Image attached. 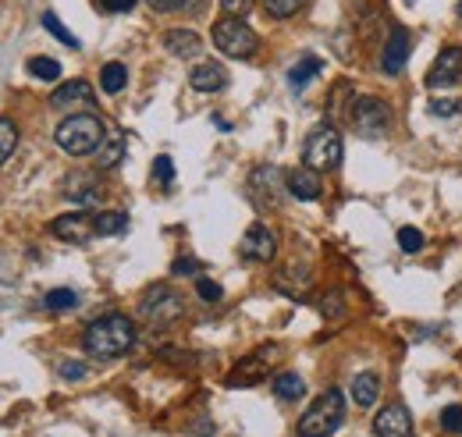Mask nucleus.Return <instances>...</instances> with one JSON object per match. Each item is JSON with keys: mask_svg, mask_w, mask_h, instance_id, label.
I'll return each instance as SVG.
<instances>
[{"mask_svg": "<svg viewBox=\"0 0 462 437\" xmlns=\"http://www.w3.org/2000/svg\"><path fill=\"white\" fill-rule=\"evenodd\" d=\"M82 345L97 359H117V356L132 352V345H135V324L125 313H107V317H100V321H93L86 328Z\"/></svg>", "mask_w": 462, "mask_h": 437, "instance_id": "f257e3e1", "label": "nucleus"}, {"mask_svg": "<svg viewBox=\"0 0 462 437\" xmlns=\"http://www.w3.org/2000/svg\"><path fill=\"white\" fill-rule=\"evenodd\" d=\"M58 146L68 157H89L104 146V121L93 114V110H79V114H68L54 132Z\"/></svg>", "mask_w": 462, "mask_h": 437, "instance_id": "f03ea898", "label": "nucleus"}, {"mask_svg": "<svg viewBox=\"0 0 462 437\" xmlns=\"http://www.w3.org/2000/svg\"><path fill=\"white\" fill-rule=\"evenodd\" d=\"M342 423H346V395H342L338 387H331V391H324V395L302 413L295 434L299 437H331Z\"/></svg>", "mask_w": 462, "mask_h": 437, "instance_id": "7ed1b4c3", "label": "nucleus"}, {"mask_svg": "<svg viewBox=\"0 0 462 437\" xmlns=\"http://www.w3.org/2000/svg\"><path fill=\"white\" fill-rule=\"evenodd\" d=\"M210 36H214V47L225 57H235V60H245V57H253L260 51V40H256V33L245 25V18L225 14L221 22H214Z\"/></svg>", "mask_w": 462, "mask_h": 437, "instance_id": "20e7f679", "label": "nucleus"}, {"mask_svg": "<svg viewBox=\"0 0 462 437\" xmlns=\"http://www.w3.org/2000/svg\"><path fill=\"white\" fill-rule=\"evenodd\" d=\"M302 164L313 171H331L342 164V132L335 125H320L302 143Z\"/></svg>", "mask_w": 462, "mask_h": 437, "instance_id": "39448f33", "label": "nucleus"}, {"mask_svg": "<svg viewBox=\"0 0 462 437\" xmlns=\"http://www.w3.org/2000/svg\"><path fill=\"white\" fill-rule=\"evenodd\" d=\"M139 317H143L150 328H171V324H178V321L185 317V299H181L174 288H168V284H157V288H150V292L143 295Z\"/></svg>", "mask_w": 462, "mask_h": 437, "instance_id": "423d86ee", "label": "nucleus"}, {"mask_svg": "<svg viewBox=\"0 0 462 437\" xmlns=\"http://www.w3.org/2000/svg\"><path fill=\"white\" fill-rule=\"evenodd\" d=\"M348 121H352V132H356V135H363V139H381V135H388V128H392V107H388L384 100H377V97H359V100H352V107H348Z\"/></svg>", "mask_w": 462, "mask_h": 437, "instance_id": "0eeeda50", "label": "nucleus"}, {"mask_svg": "<svg viewBox=\"0 0 462 437\" xmlns=\"http://www.w3.org/2000/svg\"><path fill=\"white\" fill-rule=\"evenodd\" d=\"M456 82H462V47H445L434 60V68L427 71V86L430 89H448Z\"/></svg>", "mask_w": 462, "mask_h": 437, "instance_id": "6e6552de", "label": "nucleus"}, {"mask_svg": "<svg viewBox=\"0 0 462 437\" xmlns=\"http://www.w3.org/2000/svg\"><path fill=\"white\" fill-rule=\"evenodd\" d=\"M409 54H412V33L409 29H392V36L381 51V71L384 75H402Z\"/></svg>", "mask_w": 462, "mask_h": 437, "instance_id": "1a4fd4ad", "label": "nucleus"}, {"mask_svg": "<svg viewBox=\"0 0 462 437\" xmlns=\"http://www.w3.org/2000/svg\"><path fill=\"white\" fill-rule=\"evenodd\" d=\"M374 437H412V416L402 402H388L374 416Z\"/></svg>", "mask_w": 462, "mask_h": 437, "instance_id": "9d476101", "label": "nucleus"}, {"mask_svg": "<svg viewBox=\"0 0 462 437\" xmlns=\"http://www.w3.org/2000/svg\"><path fill=\"white\" fill-rule=\"evenodd\" d=\"M64 196L71 203H79V207H97L104 200V185H100V178L93 171H75L64 181Z\"/></svg>", "mask_w": 462, "mask_h": 437, "instance_id": "9b49d317", "label": "nucleus"}, {"mask_svg": "<svg viewBox=\"0 0 462 437\" xmlns=\"http://www.w3.org/2000/svg\"><path fill=\"white\" fill-rule=\"evenodd\" d=\"M242 256L245 260H256V264H271L274 253H278V242H274V231L267 224H253L245 235H242Z\"/></svg>", "mask_w": 462, "mask_h": 437, "instance_id": "f8f14e48", "label": "nucleus"}, {"mask_svg": "<svg viewBox=\"0 0 462 437\" xmlns=\"http://www.w3.org/2000/svg\"><path fill=\"white\" fill-rule=\"evenodd\" d=\"M51 231L58 235L60 242H86L97 231V220L89 214H60L51 220Z\"/></svg>", "mask_w": 462, "mask_h": 437, "instance_id": "ddd939ff", "label": "nucleus"}, {"mask_svg": "<svg viewBox=\"0 0 462 437\" xmlns=\"http://www.w3.org/2000/svg\"><path fill=\"white\" fill-rule=\"evenodd\" d=\"M285 189H289L295 200H320L324 196V181H320V174L313 171V167H295L285 174Z\"/></svg>", "mask_w": 462, "mask_h": 437, "instance_id": "4468645a", "label": "nucleus"}, {"mask_svg": "<svg viewBox=\"0 0 462 437\" xmlns=\"http://www.w3.org/2000/svg\"><path fill=\"white\" fill-rule=\"evenodd\" d=\"M51 104L60 110H89L97 104V97H93V89H89V82L86 79H75V82H64L60 89H54V97H51Z\"/></svg>", "mask_w": 462, "mask_h": 437, "instance_id": "2eb2a0df", "label": "nucleus"}, {"mask_svg": "<svg viewBox=\"0 0 462 437\" xmlns=\"http://www.w3.org/2000/svg\"><path fill=\"white\" fill-rule=\"evenodd\" d=\"M189 82H192L196 93H221V89H228V71H225V64L207 60V64H196L192 68Z\"/></svg>", "mask_w": 462, "mask_h": 437, "instance_id": "dca6fc26", "label": "nucleus"}, {"mask_svg": "<svg viewBox=\"0 0 462 437\" xmlns=\"http://www.w3.org/2000/svg\"><path fill=\"white\" fill-rule=\"evenodd\" d=\"M164 47H168V54L189 60V57H199V51H203V40H199V33H192V29H168Z\"/></svg>", "mask_w": 462, "mask_h": 437, "instance_id": "f3484780", "label": "nucleus"}, {"mask_svg": "<svg viewBox=\"0 0 462 437\" xmlns=\"http://www.w3.org/2000/svg\"><path fill=\"white\" fill-rule=\"evenodd\" d=\"M381 398V377L374 370H363L352 377V402L359 409H374V402Z\"/></svg>", "mask_w": 462, "mask_h": 437, "instance_id": "a211bd4d", "label": "nucleus"}, {"mask_svg": "<svg viewBox=\"0 0 462 437\" xmlns=\"http://www.w3.org/2000/svg\"><path fill=\"white\" fill-rule=\"evenodd\" d=\"M267 352H271V349H263L260 356H253V359L238 363V367H235V377L228 381L231 387H238V384H256V381H260V377H263V370H267V367H263V356H267Z\"/></svg>", "mask_w": 462, "mask_h": 437, "instance_id": "6ab92c4d", "label": "nucleus"}, {"mask_svg": "<svg viewBox=\"0 0 462 437\" xmlns=\"http://www.w3.org/2000/svg\"><path fill=\"white\" fill-rule=\"evenodd\" d=\"M320 68H324V60H320V57H313V54L302 57V60H299V64H295V68L289 71L291 89H302L310 79H317V75H320Z\"/></svg>", "mask_w": 462, "mask_h": 437, "instance_id": "aec40b11", "label": "nucleus"}, {"mask_svg": "<svg viewBox=\"0 0 462 437\" xmlns=\"http://www.w3.org/2000/svg\"><path fill=\"white\" fill-rule=\"evenodd\" d=\"M274 395H278L282 402H295V398L306 395V381H302L299 374H278V377H274Z\"/></svg>", "mask_w": 462, "mask_h": 437, "instance_id": "412c9836", "label": "nucleus"}, {"mask_svg": "<svg viewBox=\"0 0 462 437\" xmlns=\"http://www.w3.org/2000/svg\"><path fill=\"white\" fill-rule=\"evenodd\" d=\"M125 82H128V71H125V64L121 60H111V64H104V71H100V86H104V93H121L125 89Z\"/></svg>", "mask_w": 462, "mask_h": 437, "instance_id": "4be33fe9", "label": "nucleus"}, {"mask_svg": "<svg viewBox=\"0 0 462 437\" xmlns=\"http://www.w3.org/2000/svg\"><path fill=\"white\" fill-rule=\"evenodd\" d=\"M29 75L32 79H40V82H58L60 79V64L54 57H29Z\"/></svg>", "mask_w": 462, "mask_h": 437, "instance_id": "5701e85b", "label": "nucleus"}, {"mask_svg": "<svg viewBox=\"0 0 462 437\" xmlns=\"http://www.w3.org/2000/svg\"><path fill=\"white\" fill-rule=\"evenodd\" d=\"M253 189H267V200L278 203V192H282L278 171H274V167H256V171H253Z\"/></svg>", "mask_w": 462, "mask_h": 437, "instance_id": "b1692460", "label": "nucleus"}, {"mask_svg": "<svg viewBox=\"0 0 462 437\" xmlns=\"http://www.w3.org/2000/svg\"><path fill=\"white\" fill-rule=\"evenodd\" d=\"M18 146V125L11 117H0V167L7 164V157L14 153Z\"/></svg>", "mask_w": 462, "mask_h": 437, "instance_id": "393cba45", "label": "nucleus"}, {"mask_svg": "<svg viewBox=\"0 0 462 437\" xmlns=\"http://www.w3.org/2000/svg\"><path fill=\"white\" fill-rule=\"evenodd\" d=\"M43 29L58 40V43H64V47H71V51H79V40L68 33V25H60V18L54 14V11H43Z\"/></svg>", "mask_w": 462, "mask_h": 437, "instance_id": "a878e982", "label": "nucleus"}, {"mask_svg": "<svg viewBox=\"0 0 462 437\" xmlns=\"http://www.w3.org/2000/svg\"><path fill=\"white\" fill-rule=\"evenodd\" d=\"M97 235H121L128 228V214L121 210H107V214H97Z\"/></svg>", "mask_w": 462, "mask_h": 437, "instance_id": "bb28decb", "label": "nucleus"}, {"mask_svg": "<svg viewBox=\"0 0 462 437\" xmlns=\"http://www.w3.org/2000/svg\"><path fill=\"white\" fill-rule=\"evenodd\" d=\"M121 157H125V143H121V139H111V143H104V146L97 150V167H100V171H111V167H117Z\"/></svg>", "mask_w": 462, "mask_h": 437, "instance_id": "cd10ccee", "label": "nucleus"}, {"mask_svg": "<svg viewBox=\"0 0 462 437\" xmlns=\"http://www.w3.org/2000/svg\"><path fill=\"white\" fill-rule=\"evenodd\" d=\"M75 302H79L75 288H54V292H47V299H43L47 310H71Z\"/></svg>", "mask_w": 462, "mask_h": 437, "instance_id": "c85d7f7f", "label": "nucleus"}, {"mask_svg": "<svg viewBox=\"0 0 462 437\" xmlns=\"http://www.w3.org/2000/svg\"><path fill=\"white\" fill-rule=\"evenodd\" d=\"M427 110L434 117H456V114H462V97H438V100H430Z\"/></svg>", "mask_w": 462, "mask_h": 437, "instance_id": "c756f323", "label": "nucleus"}, {"mask_svg": "<svg viewBox=\"0 0 462 437\" xmlns=\"http://www.w3.org/2000/svg\"><path fill=\"white\" fill-rule=\"evenodd\" d=\"M263 4H267V11L274 18H291V14H299L306 7V0H263Z\"/></svg>", "mask_w": 462, "mask_h": 437, "instance_id": "7c9ffc66", "label": "nucleus"}, {"mask_svg": "<svg viewBox=\"0 0 462 437\" xmlns=\"http://www.w3.org/2000/svg\"><path fill=\"white\" fill-rule=\"evenodd\" d=\"M399 246H402L405 253H420L423 249V231L420 228H399Z\"/></svg>", "mask_w": 462, "mask_h": 437, "instance_id": "2f4dec72", "label": "nucleus"}, {"mask_svg": "<svg viewBox=\"0 0 462 437\" xmlns=\"http://www.w3.org/2000/svg\"><path fill=\"white\" fill-rule=\"evenodd\" d=\"M196 292H199V299H203V302H217V299L225 295V292H221V284H217V281H210V277H199V281H196Z\"/></svg>", "mask_w": 462, "mask_h": 437, "instance_id": "473e14b6", "label": "nucleus"}, {"mask_svg": "<svg viewBox=\"0 0 462 437\" xmlns=\"http://www.w3.org/2000/svg\"><path fill=\"white\" fill-rule=\"evenodd\" d=\"M86 374H89V367L79 363V359H64V363H60V377H64V381H86Z\"/></svg>", "mask_w": 462, "mask_h": 437, "instance_id": "72a5a7b5", "label": "nucleus"}, {"mask_svg": "<svg viewBox=\"0 0 462 437\" xmlns=\"http://www.w3.org/2000/svg\"><path fill=\"white\" fill-rule=\"evenodd\" d=\"M441 427H445L448 434H462V405H448V409L441 413Z\"/></svg>", "mask_w": 462, "mask_h": 437, "instance_id": "f704fd0d", "label": "nucleus"}, {"mask_svg": "<svg viewBox=\"0 0 462 437\" xmlns=\"http://www.w3.org/2000/svg\"><path fill=\"white\" fill-rule=\"evenodd\" d=\"M153 178H157L161 185H171V181H174V164H171V157H157V161H153Z\"/></svg>", "mask_w": 462, "mask_h": 437, "instance_id": "c9c22d12", "label": "nucleus"}, {"mask_svg": "<svg viewBox=\"0 0 462 437\" xmlns=\"http://www.w3.org/2000/svg\"><path fill=\"white\" fill-rule=\"evenodd\" d=\"M253 4H256V0H225L221 7H225V14H231V18H242V14H249Z\"/></svg>", "mask_w": 462, "mask_h": 437, "instance_id": "e433bc0d", "label": "nucleus"}, {"mask_svg": "<svg viewBox=\"0 0 462 437\" xmlns=\"http://www.w3.org/2000/svg\"><path fill=\"white\" fill-rule=\"evenodd\" d=\"M100 7L111 11V14H128L135 7V0H100Z\"/></svg>", "mask_w": 462, "mask_h": 437, "instance_id": "4c0bfd02", "label": "nucleus"}, {"mask_svg": "<svg viewBox=\"0 0 462 437\" xmlns=\"http://www.w3.org/2000/svg\"><path fill=\"white\" fill-rule=\"evenodd\" d=\"M171 271L178 274V277H185V274H199V264H196V260H189V256H181Z\"/></svg>", "mask_w": 462, "mask_h": 437, "instance_id": "58836bf2", "label": "nucleus"}, {"mask_svg": "<svg viewBox=\"0 0 462 437\" xmlns=\"http://www.w3.org/2000/svg\"><path fill=\"white\" fill-rule=\"evenodd\" d=\"M157 11H174V7H181V0H150Z\"/></svg>", "mask_w": 462, "mask_h": 437, "instance_id": "ea45409f", "label": "nucleus"}, {"mask_svg": "<svg viewBox=\"0 0 462 437\" xmlns=\"http://www.w3.org/2000/svg\"><path fill=\"white\" fill-rule=\"evenodd\" d=\"M459 18H462V4H459Z\"/></svg>", "mask_w": 462, "mask_h": 437, "instance_id": "a19ab883", "label": "nucleus"}, {"mask_svg": "<svg viewBox=\"0 0 462 437\" xmlns=\"http://www.w3.org/2000/svg\"><path fill=\"white\" fill-rule=\"evenodd\" d=\"M409 4H416V0H409Z\"/></svg>", "mask_w": 462, "mask_h": 437, "instance_id": "79ce46f5", "label": "nucleus"}]
</instances>
